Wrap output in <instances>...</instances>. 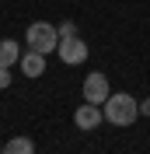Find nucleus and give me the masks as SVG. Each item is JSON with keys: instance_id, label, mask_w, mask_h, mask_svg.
Returning a JSON list of instances; mask_svg holds the SVG:
<instances>
[{"instance_id": "nucleus-1", "label": "nucleus", "mask_w": 150, "mask_h": 154, "mask_svg": "<svg viewBox=\"0 0 150 154\" xmlns=\"http://www.w3.org/2000/svg\"><path fill=\"white\" fill-rule=\"evenodd\" d=\"M101 112H105V123H112V126H133L136 116H140V102L126 91H112L105 98Z\"/></svg>"}, {"instance_id": "nucleus-2", "label": "nucleus", "mask_w": 150, "mask_h": 154, "mask_svg": "<svg viewBox=\"0 0 150 154\" xmlns=\"http://www.w3.org/2000/svg\"><path fill=\"white\" fill-rule=\"evenodd\" d=\"M25 42H28V49L49 56V53H56V46H59V32H56V25H49V21H32L28 32H25Z\"/></svg>"}, {"instance_id": "nucleus-3", "label": "nucleus", "mask_w": 150, "mask_h": 154, "mask_svg": "<svg viewBox=\"0 0 150 154\" xmlns=\"http://www.w3.org/2000/svg\"><path fill=\"white\" fill-rule=\"evenodd\" d=\"M56 53H59V60H63L66 67H80L87 60V42L80 35H66V38H59Z\"/></svg>"}, {"instance_id": "nucleus-4", "label": "nucleus", "mask_w": 150, "mask_h": 154, "mask_svg": "<svg viewBox=\"0 0 150 154\" xmlns=\"http://www.w3.org/2000/svg\"><path fill=\"white\" fill-rule=\"evenodd\" d=\"M108 95H112L108 77H105L101 70L87 74V81H84V102H91V105H105V98H108Z\"/></svg>"}, {"instance_id": "nucleus-5", "label": "nucleus", "mask_w": 150, "mask_h": 154, "mask_svg": "<svg viewBox=\"0 0 150 154\" xmlns=\"http://www.w3.org/2000/svg\"><path fill=\"white\" fill-rule=\"evenodd\" d=\"M74 123H77V130H98V126L105 123V112H101V105H91V102H84V105H77Z\"/></svg>"}, {"instance_id": "nucleus-6", "label": "nucleus", "mask_w": 150, "mask_h": 154, "mask_svg": "<svg viewBox=\"0 0 150 154\" xmlns=\"http://www.w3.org/2000/svg\"><path fill=\"white\" fill-rule=\"evenodd\" d=\"M18 67H21V74H25V77H42V74H46V56L35 53V49H28V53H21Z\"/></svg>"}, {"instance_id": "nucleus-7", "label": "nucleus", "mask_w": 150, "mask_h": 154, "mask_svg": "<svg viewBox=\"0 0 150 154\" xmlns=\"http://www.w3.org/2000/svg\"><path fill=\"white\" fill-rule=\"evenodd\" d=\"M18 60H21V46L14 38H4L0 42V67H14Z\"/></svg>"}, {"instance_id": "nucleus-8", "label": "nucleus", "mask_w": 150, "mask_h": 154, "mask_svg": "<svg viewBox=\"0 0 150 154\" xmlns=\"http://www.w3.org/2000/svg\"><path fill=\"white\" fill-rule=\"evenodd\" d=\"M4 154H35V144H32V137H10L4 144Z\"/></svg>"}, {"instance_id": "nucleus-9", "label": "nucleus", "mask_w": 150, "mask_h": 154, "mask_svg": "<svg viewBox=\"0 0 150 154\" xmlns=\"http://www.w3.org/2000/svg\"><path fill=\"white\" fill-rule=\"evenodd\" d=\"M59 38H66V35H77V25H74V21H63V25H59Z\"/></svg>"}, {"instance_id": "nucleus-10", "label": "nucleus", "mask_w": 150, "mask_h": 154, "mask_svg": "<svg viewBox=\"0 0 150 154\" xmlns=\"http://www.w3.org/2000/svg\"><path fill=\"white\" fill-rule=\"evenodd\" d=\"M0 88H10V67H0Z\"/></svg>"}, {"instance_id": "nucleus-11", "label": "nucleus", "mask_w": 150, "mask_h": 154, "mask_svg": "<svg viewBox=\"0 0 150 154\" xmlns=\"http://www.w3.org/2000/svg\"><path fill=\"white\" fill-rule=\"evenodd\" d=\"M140 112H143V116H150V98H143V102H140Z\"/></svg>"}, {"instance_id": "nucleus-12", "label": "nucleus", "mask_w": 150, "mask_h": 154, "mask_svg": "<svg viewBox=\"0 0 150 154\" xmlns=\"http://www.w3.org/2000/svg\"><path fill=\"white\" fill-rule=\"evenodd\" d=\"M0 154H4V144H0Z\"/></svg>"}]
</instances>
